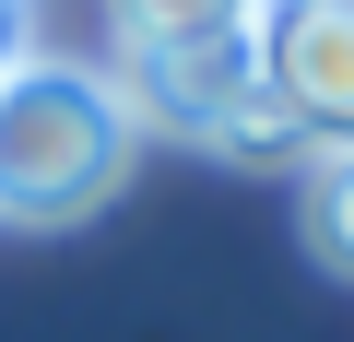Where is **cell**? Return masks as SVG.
I'll list each match as a JSON object with an SVG mask.
<instances>
[{
    "label": "cell",
    "instance_id": "6da1fadb",
    "mask_svg": "<svg viewBox=\"0 0 354 342\" xmlns=\"http://www.w3.org/2000/svg\"><path fill=\"white\" fill-rule=\"evenodd\" d=\"M130 106L95 59L0 48V225H83L130 178Z\"/></svg>",
    "mask_w": 354,
    "mask_h": 342
},
{
    "label": "cell",
    "instance_id": "7a4b0ae2",
    "mask_svg": "<svg viewBox=\"0 0 354 342\" xmlns=\"http://www.w3.org/2000/svg\"><path fill=\"white\" fill-rule=\"evenodd\" d=\"M248 59H260V95L307 142L319 130L354 142V0H260L248 12Z\"/></svg>",
    "mask_w": 354,
    "mask_h": 342
},
{
    "label": "cell",
    "instance_id": "3957f363",
    "mask_svg": "<svg viewBox=\"0 0 354 342\" xmlns=\"http://www.w3.org/2000/svg\"><path fill=\"white\" fill-rule=\"evenodd\" d=\"M130 130H165V142H213L248 95H260V59H248V24L236 36H189V48H142L130 71H106Z\"/></svg>",
    "mask_w": 354,
    "mask_h": 342
},
{
    "label": "cell",
    "instance_id": "277c9868",
    "mask_svg": "<svg viewBox=\"0 0 354 342\" xmlns=\"http://www.w3.org/2000/svg\"><path fill=\"white\" fill-rule=\"evenodd\" d=\"M295 225H307V248L354 283V142H319V153H307V178H295Z\"/></svg>",
    "mask_w": 354,
    "mask_h": 342
},
{
    "label": "cell",
    "instance_id": "5b68a950",
    "mask_svg": "<svg viewBox=\"0 0 354 342\" xmlns=\"http://www.w3.org/2000/svg\"><path fill=\"white\" fill-rule=\"evenodd\" d=\"M260 0H106V36L142 59V48H189V36H236Z\"/></svg>",
    "mask_w": 354,
    "mask_h": 342
},
{
    "label": "cell",
    "instance_id": "8992f818",
    "mask_svg": "<svg viewBox=\"0 0 354 342\" xmlns=\"http://www.w3.org/2000/svg\"><path fill=\"white\" fill-rule=\"evenodd\" d=\"M0 24H12V0H0Z\"/></svg>",
    "mask_w": 354,
    "mask_h": 342
}]
</instances>
